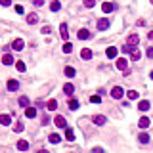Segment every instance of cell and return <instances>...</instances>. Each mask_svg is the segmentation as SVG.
Instances as JSON below:
<instances>
[{
  "label": "cell",
  "instance_id": "cell-1",
  "mask_svg": "<svg viewBox=\"0 0 153 153\" xmlns=\"http://www.w3.org/2000/svg\"><path fill=\"white\" fill-rule=\"evenodd\" d=\"M12 48H14V50H17V52H21L25 48V40H23V38H15L14 44H12Z\"/></svg>",
  "mask_w": 153,
  "mask_h": 153
},
{
  "label": "cell",
  "instance_id": "cell-2",
  "mask_svg": "<svg viewBox=\"0 0 153 153\" xmlns=\"http://www.w3.org/2000/svg\"><path fill=\"white\" fill-rule=\"evenodd\" d=\"M54 123H56L57 128H67V121H65V117H61V115H57L56 119H54Z\"/></svg>",
  "mask_w": 153,
  "mask_h": 153
},
{
  "label": "cell",
  "instance_id": "cell-3",
  "mask_svg": "<svg viewBox=\"0 0 153 153\" xmlns=\"http://www.w3.org/2000/svg\"><path fill=\"white\" fill-rule=\"evenodd\" d=\"M107 29H109V19L107 17L100 19V21H98V31H107Z\"/></svg>",
  "mask_w": 153,
  "mask_h": 153
},
{
  "label": "cell",
  "instance_id": "cell-4",
  "mask_svg": "<svg viewBox=\"0 0 153 153\" xmlns=\"http://www.w3.org/2000/svg\"><path fill=\"white\" fill-rule=\"evenodd\" d=\"M92 123H94V125H98V126H102V125H105V123H107V119L103 115H94L92 117Z\"/></svg>",
  "mask_w": 153,
  "mask_h": 153
},
{
  "label": "cell",
  "instance_id": "cell-5",
  "mask_svg": "<svg viewBox=\"0 0 153 153\" xmlns=\"http://www.w3.org/2000/svg\"><path fill=\"white\" fill-rule=\"evenodd\" d=\"M123 94H125V90H123L121 86H115V88L111 90V96L115 98V100H121V98H123Z\"/></svg>",
  "mask_w": 153,
  "mask_h": 153
},
{
  "label": "cell",
  "instance_id": "cell-6",
  "mask_svg": "<svg viewBox=\"0 0 153 153\" xmlns=\"http://www.w3.org/2000/svg\"><path fill=\"white\" fill-rule=\"evenodd\" d=\"M126 67H128V61H126L125 57H119V60H117V69L119 71H126Z\"/></svg>",
  "mask_w": 153,
  "mask_h": 153
},
{
  "label": "cell",
  "instance_id": "cell-7",
  "mask_svg": "<svg viewBox=\"0 0 153 153\" xmlns=\"http://www.w3.org/2000/svg\"><path fill=\"white\" fill-rule=\"evenodd\" d=\"M8 90L10 92H15V90H19V82L15 79H10L8 80Z\"/></svg>",
  "mask_w": 153,
  "mask_h": 153
},
{
  "label": "cell",
  "instance_id": "cell-8",
  "mask_svg": "<svg viewBox=\"0 0 153 153\" xmlns=\"http://www.w3.org/2000/svg\"><path fill=\"white\" fill-rule=\"evenodd\" d=\"M105 56L109 57V60H115V57H117V48H115V46H109V48L105 50Z\"/></svg>",
  "mask_w": 153,
  "mask_h": 153
},
{
  "label": "cell",
  "instance_id": "cell-9",
  "mask_svg": "<svg viewBox=\"0 0 153 153\" xmlns=\"http://www.w3.org/2000/svg\"><path fill=\"white\" fill-rule=\"evenodd\" d=\"M77 37H79L80 40H88V38H90V31H88V29H80Z\"/></svg>",
  "mask_w": 153,
  "mask_h": 153
},
{
  "label": "cell",
  "instance_id": "cell-10",
  "mask_svg": "<svg viewBox=\"0 0 153 153\" xmlns=\"http://www.w3.org/2000/svg\"><path fill=\"white\" fill-rule=\"evenodd\" d=\"M138 42H140V37H138V35H130L128 40H126V44H130V46H136ZM136 48H138V46H136Z\"/></svg>",
  "mask_w": 153,
  "mask_h": 153
},
{
  "label": "cell",
  "instance_id": "cell-11",
  "mask_svg": "<svg viewBox=\"0 0 153 153\" xmlns=\"http://www.w3.org/2000/svg\"><path fill=\"white\" fill-rule=\"evenodd\" d=\"M92 50H90V48H84L82 52H80V57H82V60H92Z\"/></svg>",
  "mask_w": 153,
  "mask_h": 153
},
{
  "label": "cell",
  "instance_id": "cell-12",
  "mask_svg": "<svg viewBox=\"0 0 153 153\" xmlns=\"http://www.w3.org/2000/svg\"><path fill=\"white\" fill-rule=\"evenodd\" d=\"M17 149H19V151H27V149H29V142H27V140H19V142H17Z\"/></svg>",
  "mask_w": 153,
  "mask_h": 153
},
{
  "label": "cell",
  "instance_id": "cell-13",
  "mask_svg": "<svg viewBox=\"0 0 153 153\" xmlns=\"http://www.w3.org/2000/svg\"><path fill=\"white\" fill-rule=\"evenodd\" d=\"M60 33H61V38L67 40V37H69V33H67V23H61L60 25Z\"/></svg>",
  "mask_w": 153,
  "mask_h": 153
},
{
  "label": "cell",
  "instance_id": "cell-14",
  "mask_svg": "<svg viewBox=\"0 0 153 153\" xmlns=\"http://www.w3.org/2000/svg\"><path fill=\"white\" fill-rule=\"evenodd\" d=\"M113 8H115V6H113L111 2H103V6H102L103 14H111V12H113Z\"/></svg>",
  "mask_w": 153,
  "mask_h": 153
},
{
  "label": "cell",
  "instance_id": "cell-15",
  "mask_svg": "<svg viewBox=\"0 0 153 153\" xmlns=\"http://www.w3.org/2000/svg\"><path fill=\"white\" fill-rule=\"evenodd\" d=\"M138 140H140V144H147V142H149V134H147V132H140Z\"/></svg>",
  "mask_w": 153,
  "mask_h": 153
},
{
  "label": "cell",
  "instance_id": "cell-16",
  "mask_svg": "<svg viewBox=\"0 0 153 153\" xmlns=\"http://www.w3.org/2000/svg\"><path fill=\"white\" fill-rule=\"evenodd\" d=\"M149 123H151V121H149L147 117H142V119L138 121V126H140V128H147V126H149Z\"/></svg>",
  "mask_w": 153,
  "mask_h": 153
},
{
  "label": "cell",
  "instance_id": "cell-17",
  "mask_svg": "<svg viewBox=\"0 0 153 153\" xmlns=\"http://www.w3.org/2000/svg\"><path fill=\"white\" fill-rule=\"evenodd\" d=\"M149 107H151V105H149V102H145V100L138 102V109H140V111H147Z\"/></svg>",
  "mask_w": 153,
  "mask_h": 153
},
{
  "label": "cell",
  "instance_id": "cell-18",
  "mask_svg": "<svg viewBox=\"0 0 153 153\" xmlns=\"http://www.w3.org/2000/svg\"><path fill=\"white\" fill-rule=\"evenodd\" d=\"M25 117H29V119L37 117V109H35V107H27V109H25Z\"/></svg>",
  "mask_w": 153,
  "mask_h": 153
},
{
  "label": "cell",
  "instance_id": "cell-19",
  "mask_svg": "<svg viewBox=\"0 0 153 153\" xmlns=\"http://www.w3.org/2000/svg\"><path fill=\"white\" fill-rule=\"evenodd\" d=\"M10 123H12L10 115H0V125H2V126H8Z\"/></svg>",
  "mask_w": 153,
  "mask_h": 153
},
{
  "label": "cell",
  "instance_id": "cell-20",
  "mask_svg": "<svg viewBox=\"0 0 153 153\" xmlns=\"http://www.w3.org/2000/svg\"><path fill=\"white\" fill-rule=\"evenodd\" d=\"M37 21H38V15H37V14H29V15H27V23H29V25H35Z\"/></svg>",
  "mask_w": 153,
  "mask_h": 153
},
{
  "label": "cell",
  "instance_id": "cell-21",
  "mask_svg": "<svg viewBox=\"0 0 153 153\" xmlns=\"http://www.w3.org/2000/svg\"><path fill=\"white\" fill-rule=\"evenodd\" d=\"M63 92L67 94V96H73V92H75V86H73V84H65V86H63Z\"/></svg>",
  "mask_w": 153,
  "mask_h": 153
},
{
  "label": "cell",
  "instance_id": "cell-22",
  "mask_svg": "<svg viewBox=\"0 0 153 153\" xmlns=\"http://www.w3.org/2000/svg\"><path fill=\"white\" fill-rule=\"evenodd\" d=\"M46 109H50V111H56V109H57V102H56V100H50V102L46 103Z\"/></svg>",
  "mask_w": 153,
  "mask_h": 153
},
{
  "label": "cell",
  "instance_id": "cell-23",
  "mask_svg": "<svg viewBox=\"0 0 153 153\" xmlns=\"http://www.w3.org/2000/svg\"><path fill=\"white\" fill-rule=\"evenodd\" d=\"M48 140H50V144H60L61 136L60 134H50V136H48Z\"/></svg>",
  "mask_w": 153,
  "mask_h": 153
},
{
  "label": "cell",
  "instance_id": "cell-24",
  "mask_svg": "<svg viewBox=\"0 0 153 153\" xmlns=\"http://www.w3.org/2000/svg\"><path fill=\"white\" fill-rule=\"evenodd\" d=\"M2 63H4V65H12V63H14V57L10 56V54H4V57H2Z\"/></svg>",
  "mask_w": 153,
  "mask_h": 153
},
{
  "label": "cell",
  "instance_id": "cell-25",
  "mask_svg": "<svg viewBox=\"0 0 153 153\" xmlns=\"http://www.w3.org/2000/svg\"><path fill=\"white\" fill-rule=\"evenodd\" d=\"M75 75H77V71H75L73 67H65V77H69V79H73Z\"/></svg>",
  "mask_w": 153,
  "mask_h": 153
},
{
  "label": "cell",
  "instance_id": "cell-26",
  "mask_svg": "<svg viewBox=\"0 0 153 153\" xmlns=\"http://www.w3.org/2000/svg\"><path fill=\"white\" fill-rule=\"evenodd\" d=\"M60 8H61V2H60V0H54V2L50 4V10H52V12H57Z\"/></svg>",
  "mask_w": 153,
  "mask_h": 153
},
{
  "label": "cell",
  "instance_id": "cell-27",
  "mask_svg": "<svg viewBox=\"0 0 153 153\" xmlns=\"http://www.w3.org/2000/svg\"><path fill=\"white\" fill-rule=\"evenodd\" d=\"M65 138L69 140V142H73V140H75V132H73V128H67V130H65Z\"/></svg>",
  "mask_w": 153,
  "mask_h": 153
},
{
  "label": "cell",
  "instance_id": "cell-28",
  "mask_svg": "<svg viewBox=\"0 0 153 153\" xmlns=\"http://www.w3.org/2000/svg\"><path fill=\"white\" fill-rule=\"evenodd\" d=\"M19 105H21V107H31V105H29V98L21 96V98H19Z\"/></svg>",
  "mask_w": 153,
  "mask_h": 153
},
{
  "label": "cell",
  "instance_id": "cell-29",
  "mask_svg": "<svg viewBox=\"0 0 153 153\" xmlns=\"http://www.w3.org/2000/svg\"><path fill=\"white\" fill-rule=\"evenodd\" d=\"M126 98H128V100H138V92H136V90H128V92H126Z\"/></svg>",
  "mask_w": 153,
  "mask_h": 153
},
{
  "label": "cell",
  "instance_id": "cell-30",
  "mask_svg": "<svg viewBox=\"0 0 153 153\" xmlns=\"http://www.w3.org/2000/svg\"><path fill=\"white\" fill-rule=\"evenodd\" d=\"M79 102H77V100H69V109L71 111H75V109H79Z\"/></svg>",
  "mask_w": 153,
  "mask_h": 153
},
{
  "label": "cell",
  "instance_id": "cell-31",
  "mask_svg": "<svg viewBox=\"0 0 153 153\" xmlns=\"http://www.w3.org/2000/svg\"><path fill=\"white\" fill-rule=\"evenodd\" d=\"M63 52L65 54H71V52H73V44H71V42H65L63 44Z\"/></svg>",
  "mask_w": 153,
  "mask_h": 153
},
{
  "label": "cell",
  "instance_id": "cell-32",
  "mask_svg": "<svg viewBox=\"0 0 153 153\" xmlns=\"http://www.w3.org/2000/svg\"><path fill=\"white\" fill-rule=\"evenodd\" d=\"M15 67H17V71H19V73H23V71L27 69V65H25L23 61H17V63H15Z\"/></svg>",
  "mask_w": 153,
  "mask_h": 153
},
{
  "label": "cell",
  "instance_id": "cell-33",
  "mask_svg": "<svg viewBox=\"0 0 153 153\" xmlns=\"http://www.w3.org/2000/svg\"><path fill=\"white\" fill-rule=\"evenodd\" d=\"M140 57H142V52H140V50H134V52H132V61H138Z\"/></svg>",
  "mask_w": 153,
  "mask_h": 153
},
{
  "label": "cell",
  "instance_id": "cell-34",
  "mask_svg": "<svg viewBox=\"0 0 153 153\" xmlns=\"http://www.w3.org/2000/svg\"><path fill=\"white\" fill-rule=\"evenodd\" d=\"M23 128H25V126H23V123H15V126H14V130H15V132H23Z\"/></svg>",
  "mask_w": 153,
  "mask_h": 153
},
{
  "label": "cell",
  "instance_id": "cell-35",
  "mask_svg": "<svg viewBox=\"0 0 153 153\" xmlns=\"http://www.w3.org/2000/svg\"><path fill=\"white\" fill-rule=\"evenodd\" d=\"M84 6L86 8H94L96 6V0H84Z\"/></svg>",
  "mask_w": 153,
  "mask_h": 153
},
{
  "label": "cell",
  "instance_id": "cell-36",
  "mask_svg": "<svg viewBox=\"0 0 153 153\" xmlns=\"http://www.w3.org/2000/svg\"><path fill=\"white\" fill-rule=\"evenodd\" d=\"M90 102H92V103H100V102H102V98L96 94V96H90Z\"/></svg>",
  "mask_w": 153,
  "mask_h": 153
},
{
  "label": "cell",
  "instance_id": "cell-37",
  "mask_svg": "<svg viewBox=\"0 0 153 153\" xmlns=\"http://www.w3.org/2000/svg\"><path fill=\"white\" fill-rule=\"evenodd\" d=\"M40 31L44 33V35H50V33H52V27H50V25H44V27H42Z\"/></svg>",
  "mask_w": 153,
  "mask_h": 153
},
{
  "label": "cell",
  "instance_id": "cell-38",
  "mask_svg": "<svg viewBox=\"0 0 153 153\" xmlns=\"http://www.w3.org/2000/svg\"><path fill=\"white\" fill-rule=\"evenodd\" d=\"M147 57H151V60H153V46L147 48Z\"/></svg>",
  "mask_w": 153,
  "mask_h": 153
},
{
  "label": "cell",
  "instance_id": "cell-39",
  "mask_svg": "<svg viewBox=\"0 0 153 153\" xmlns=\"http://www.w3.org/2000/svg\"><path fill=\"white\" fill-rule=\"evenodd\" d=\"M0 4H2V6H10V4H12V0H0Z\"/></svg>",
  "mask_w": 153,
  "mask_h": 153
},
{
  "label": "cell",
  "instance_id": "cell-40",
  "mask_svg": "<svg viewBox=\"0 0 153 153\" xmlns=\"http://www.w3.org/2000/svg\"><path fill=\"white\" fill-rule=\"evenodd\" d=\"M33 4H35V6H42V4H44V0H33Z\"/></svg>",
  "mask_w": 153,
  "mask_h": 153
},
{
  "label": "cell",
  "instance_id": "cell-41",
  "mask_svg": "<svg viewBox=\"0 0 153 153\" xmlns=\"http://www.w3.org/2000/svg\"><path fill=\"white\" fill-rule=\"evenodd\" d=\"M15 12L17 14H23V6H15Z\"/></svg>",
  "mask_w": 153,
  "mask_h": 153
},
{
  "label": "cell",
  "instance_id": "cell-42",
  "mask_svg": "<svg viewBox=\"0 0 153 153\" xmlns=\"http://www.w3.org/2000/svg\"><path fill=\"white\" fill-rule=\"evenodd\" d=\"M48 123H50V119H48V117L44 115V117H42V125H48Z\"/></svg>",
  "mask_w": 153,
  "mask_h": 153
},
{
  "label": "cell",
  "instance_id": "cell-43",
  "mask_svg": "<svg viewBox=\"0 0 153 153\" xmlns=\"http://www.w3.org/2000/svg\"><path fill=\"white\" fill-rule=\"evenodd\" d=\"M92 153H103V149H102V147H94Z\"/></svg>",
  "mask_w": 153,
  "mask_h": 153
},
{
  "label": "cell",
  "instance_id": "cell-44",
  "mask_svg": "<svg viewBox=\"0 0 153 153\" xmlns=\"http://www.w3.org/2000/svg\"><path fill=\"white\" fill-rule=\"evenodd\" d=\"M38 153H50V151H46V149H38Z\"/></svg>",
  "mask_w": 153,
  "mask_h": 153
},
{
  "label": "cell",
  "instance_id": "cell-45",
  "mask_svg": "<svg viewBox=\"0 0 153 153\" xmlns=\"http://www.w3.org/2000/svg\"><path fill=\"white\" fill-rule=\"evenodd\" d=\"M149 77H151V79H153V71H151V75H149Z\"/></svg>",
  "mask_w": 153,
  "mask_h": 153
},
{
  "label": "cell",
  "instance_id": "cell-46",
  "mask_svg": "<svg viewBox=\"0 0 153 153\" xmlns=\"http://www.w3.org/2000/svg\"><path fill=\"white\" fill-rule=\"evenodd\" d=\"M151 4H153V0H151Z\"/></svg>",
  "mask_w": 153,
  "mask_h": 153
}]
</instances>
